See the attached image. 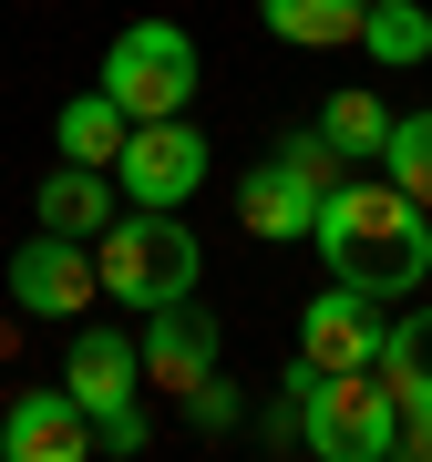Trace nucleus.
<instances>
[{
    "instance_id": "f257e3e1",
    "label": "nucleus",
    "mask_w": 432,
    "mask_h": 462,
    "mask_svg": "<svg viewBox=\"0 0 432 462\" xmlns=\"http://www.w3.org/2000/svg\"><path fill=\"white\" fill-rule=\"evenodd\" d=\"M309 247L330 257V278L371 288V298H412L432 278V206H412L391 175H350L319 196Z\"/></svg>"
},
{
    "instance_id": "f03ea898",
    "label": "nucleus",
    "mask_w": 432,
    "mask_h": 462,
    "mask_svg": "<svg viewBox=\"0 0 432 462\" xmlns=\"http://www.w3.org/2000/svg\"><path fill=\"white\" fill-rule=\"evenodd\" d=\"M93 267H103V298L124 309H165V298H196L206 278V247L175 206H124L114 226L93 236Z\"/></svg>"
},
{
    "instance_id": "7ed1b4c3",
    "label": "nucleus",
    "mask_w": 432,
    "mask_h": 462,
    "mask_svg": "<svg viewBox=\"0 0 432 462\" xmlns=\"http://www.w3.org/2000/svg\"><path fill=\"white\" fill-rule=\"evenodd\" d=\"M299 442L319 462H391L401 452V401L381 391V370H309Z\"/></svg>"
},
{
    "instance_id": "20e7f679",
    "label": "nucleus",
    "mask_w": 432,
    "mask_h": 462,
    "mask_svg": "<svg viewBox=\"0 0 432 462\" xmlns=\"http://www.w3.org/2000/svg\"><path fill=\"white\" fill-rule=\"evenodd\" d=\"M196 83H206V62H196V42H185V21H124L114 51H103V93H114L134 124L185 114Z\"/></svg>"
},
{
    "instance_id": "39448f33",
    "label": "nucleus",
    "mask_w": 432,
    "mask_h": 462,
    "mask_svg": "<svg viewBox=\"0 0 432 462\" xmlns=\"http://www.w3.org/2000/svg\"><path fill=\"white\" fill-rule=\"evenodd\" d=\"M206 134L185 124V114H155V124H134L124 134V154H114V185H124V206H185L206 185Z\"/></svg>"
},
{
    "instance_id": "423d86ee",
    "label": "nucleus",
    "mask_w": 432,
    "mask_h": 462,
    "mask_svg": "<svg viewBox=\"0 0 432 462\" xmlns=\"http://www.w3.org/2000/svg\"><path fill=\"white\" fill-rule=\"evenodd\" d=\"M0 278H11V309H21V319H83L93 298H103L93 247H83V236H52V226H42V236H21Z\"/></svg>"
},
{
    "instance_id": "0eeeda50",
    "label": "nucleus",
    "mask_w": 432,
    "mask_h": 462,
    "mask_svg": "<svg viewBox=\"0 0 432 462\" xmlns=\"http://www.w3.org/2000/svg\"><path fill=\"white\" fill-rule=\"evenodd\" d=\"M381 339H391L381 298L350 288V278H330L299 309V349H288V360H309V370H381Z\"/></svg>"
},
{
    "instance_id": "6e6552de",
    "label": "nucleus",
    "mask_w": 432,
    "mask_h": 462,
    "mask_svg": "<svg viewBox=\"0 0 432 462\" xmlns=\"http://www.w3.org/2000/svg\"><path fill=\"white\" fill-rule=\"evenodd\" d=\"M216 370V309H196V298H165V309H145V391H196V380Z\"/></svg>"
},
{
    "instance_id": "1a4fd4ad",
    "label": "nucleus",
    "mask_w": 432,
    "mask_h": 462,
    "mask_svg": "<svg viewBox=\"0 0 432 462\" xmlns=\"http://www.w3.org/2000/svg\"><path fill=\"white\" fill-rule=\"evenodd\" d=\"M0 452L11 462H93V411L72 391H21L0 411Z\"/></svg>"
},
{
    "instance_id": "9d476101",
    "label": "nucleus",
    "mask_w": 432,
    "mask_h": 462,
    "mask_svg": "<svg viewBox=\"0 0 432 462\" xmlns=\"http://www.w3.org/2000/svg\"><path fill=\"white\" fill-rule=\"evenodd\" d=\"M134 380H145V339H124V329H103V319H83V329H72V349H62V391L103 421V411H124V401H134Z\"/></svg>"
},
{
    "instance_id": "9b49d317",
    "label": "nucleus",
    "mask_w": 432,
    "mask_h": 462,
    "mask_svg": "<svg viewBox=\"0 0 432 462\" xmlns=\"http://www.w3.org/2000/svg\"><path fill=\"white\" fill-rule=\"evenodd\" d=\"M32 206H42L52 236H83V247H93V236L124 216V185H114V165H52Z\"/></svg>"
},
{
    "instance_id": "f8f14e48",
    "label": "nucleus",
    "mask_w": 432,
    "mask_h": 462,
    "mask_svg": "<svg viewBox=\"0 0 432 462\" xmlns=\"http://www.w3.org/2000/svg\"><path fill=\"white\" fill-rule=\"evenodd\" d=\"M309 216H319V196H309V185H299V175L278 165V154L237 175V226H248V236H268V247H288V236H309Z\"/></svg>"
},
{
    "instance_id": "ddd939ff",
    "label": "nucleus",
    "mask_w": 432,
    "mask_h": 462,
    "mask_svg": "<svg viewBox=\"0 0 432 462\" xmlns=\"http://www.w3.org/2000/svg\"><path fill=\"white\" fill-rule=\"evenodd\" d=\"M124 134H134V114H124L103 83H93V93H72L62 114H52V144H62V165H114Z\"/></svg>"
},
{
    "instance_id": "4468645a",
    "label": "nucleus",
    "mask_w": 432,
    "mask_h": 462,
    "mask_svg": "<svg viewBox=\"0 0 432 462\" xmlns=\"http://www.w3.org/2000/svg\"><path fill=\"white\" fill-rule=\"evenodd\" d=\"M361 11H371V0H258L268 42H288V51H340V42H361Z\"/></svg>"
},
{
    "instance_id": "2eb2a0df",
    "label": "nucleus",
    "mask_w": 432,
    "mask_h": 462,
    "mask_svg": "<svg viewBox=\"0 0 432 462\" xmlns=\"http://www.w3.org/2000/svg\"><path fill=\"white\" fill-rule=\"evenodd\" d=\"M381 391L401 411H432V309H401L381 339Z\"/></svg>"
},
{
    "instance_id": "dca6fc26",
    "label": "nucleus",
    "mask_w": 432,
    "mask_h": 462,
    "mask_svg": "<svg viewBox=\"0 0 432 462\" xmlns=\"http://www.w3.org/2000/svg\"><path fill=\"white\" fill-rule=\"evenodd\" d=\"M319 134H330L350 165H381V144H391V103L371 93V83H340L330 103H319Z\"/></svg>"
},
{
    "instance_id": "f3484780",
    "label": "nucleus",
    "mask_w": 432,
    "mask_h": 462,
    "mask_svg": "<svg viewBox=\"0 0 432 462\" xmlns=\"http://www.w3.org/2000/svg\"><path fill=\"white\" fill-rule=\"evenodd\" d=\"M361 51H371L381 72L432 62V11H422V0H371V11H361Z\"/></svg>"
},
{
    "instance_id": "a211bd4d",
    "label": "nucleus",
    "mask_w": 432,
    "mask_h": 462,
    "mask_svg": "<svg viewBox=\"0 0 432 462\" xmlns=\"http://www.w3.org/2000/svg\"><path fill=\"white\" fill-rule=\"evenodd\" d=\"M381 175H391V185H401V196H412V206H432V103H422V114H391Z\"/></svg>"
},
{
    "instance_id": "6ab92c4d",
    "label": "nucleus",
    "mask_w": 432,
    "mask_h": 462,
    "mask_svg": "<svg viewBox=\"0 0 432 462\" xmlns=\"http://www.w3.org/2000/svg\"><path fill=\"white\" fill-rule=\"evenodd\" d=\"M278 165L299 175L309 196H330V185H350V154H340V144H330V134H319V124H299V134H278Z\"/></svg>"
},
{
    "instance_id": "aec40b11",
    "label": "nucleus",
    "mask_w": 432,
    "mask_h": 462,
    "mask_svg": "<svg viewBox=\"0 0 432 462\" xmlns=\"http://www.w3.org/2000/svg\"><path fill=\"white\" fill-rule=\"evenodd\" d=\"M237 411H248V391H237L227 370H206L196 391H185V431H206V442H216V431H237Z\"/></svg>"
},
{
    "instance_id": "412c9836",
    "label": "nucleus",
    "mask_w": 432,
    "mask_h": 462,
    "mask_svg": "<svg viewBox=\"0 0 432 462\" xmlns=\"http://www.w3.org/2000/svg\"><path fill=\"white\" fill-rule=\"evenodd\" d=\"M145 442H155L145 401H124V411H103V421H93V452H114V462H124V452H145Z\"/></svg>"
}]
</instances>
